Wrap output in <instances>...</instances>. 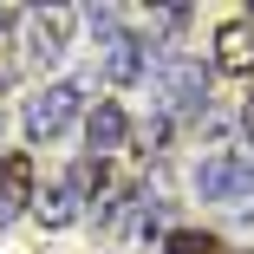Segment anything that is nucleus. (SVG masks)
Masks as SVG:
<instances>
[{
    "mask_svg": "<svg viewBox=\"0 0 254 254\" xmlns=\"http://www.w3.org/2000/svg\"><path fill=\"white\" fill-rule=\"evenodd\" d=\"M33 209V157L13 150V157H0V228L20 222Z\"/></svg>",
    "mask_w": 254,
    "mask_h": 254,
    "instance_id": "5",
    "label": "nucleus"
},
{
    "mask_svg": "<svg viewBox=\"0 0 254 254\" xmlns=\"http://www.w3.org/2000/svg\"><path fill=\"white\" fill-rule=\"evenodd\" d=\"M170 111H202L209 105V72L202 65H170Z\"/></svg>",
    "mask_w": 254,
    "mask_h": 254,
    "instance_id": "8",
    "label": "nucleus"
},
{
    "mask_svg": "<svg viewBox=\"0 0 254 254\" xmlns=\"http://www.w3.org/2000/svg\"><path fill=\"white\" fill-rule=\"evenodd\" d=\"M85 20L98 26V59H105V78H111V85L143 78V39H137V33H124L111 7H91Z\"/></svg>",
    "mask_w": 254,
    "mask_h": 254,
    "instance_id": "1",
    "label": "nucleus"
},
{
    "mask_svg": "<svg viewBox=\"0 0 254 254\" xmlns=\"http://www.w3.org/2000/svg\"><path fill=\"white\" fill-rule=\"evenodd\" d=\"M241 124H248V137H254V105H248V111H241Z\"/></svg>",
    "mask_w": 254,
    "mask_h": 254,
    "instance_id": "13",
    "label": "nucleus"
},
{
    "mask_svg": "<svg viewBox=\"0 0 254 254\" xmlns=\"http://www.w3.org/2000/svg\"><path fill=\"white\" fill-rule=\"evenodd\" d=\"M65 33H72V7H39V13H26V65H53V59H65Z\"/></svg>",
    "mask_w": 254,
    "mask_h": 254,
    "instance_id": "4",
    "label": "nucleus"
},
{
    "mask_svg": "<svg viewBox=\"0 0 254 254\" xmlns=\"http://www.w3.org/2000/svg\"><path fill=\"white\" fill-rule=\"evenodd\" d=\"M0 85H7V78H0Z\"/></svg>",
    "mask_w": 254,
    "mask_h": 254,
    "instance_id": "14",
    "label": "nucleus"
},
{
    "mask_svg": "<svg viewBox=\"0 0 254 254\" xmlns=\"http://www.w3.org/2000/svg\"><path fill=\"white\" fill-rule=\"evenodd\" d=\"M163 137H170V118H157V124H143V130H137V143H143V157H157V150H163Z\"/></svg>",
    "mask_w": 254,
    "mask_h": 254,
    "instance_id": "11",
    "label": "nucleus"
},
{
    "mask_svg": "<svg viewBox=\"0 0 254 254\" xmlns=\"http://www.w3.org/2000/svg\"><path fill=\"white\" fill-rule=\"evenodd\" d=\"M163 222H170V202L163 195H143L130 209V235H163Z\"/></svg>",
    "mask_w": 254,
    "mask_h": 254,
    "instance_id": "9",
    "label": "nucleus"
},
{
    "mask_svg": "<svg viewBox=\"0 0 254 254\" xmlns=\"http://www.w3.org/2000/svg\"><path fill=\"white\" fill-rule=\"evenodd\" d=\"M195 189L222 202V209H254V163L248 157H215V163H202Z\"/></svg>",
    "mask_w": 254,
    "mask_h": 254,
    "instance_id": "2",
    "label": "nucleus"
},
{
    "mask_svg": "<svg viewBox=\"0 0 254 254\" xmlns=\"http://www.w3.org/2000/svg\"><path fill=\"white\" fill-rule=\"evenodd\" d=\"M124 137H130V118H124V111L111 105V98H98V111L85 118V143L98 150V157H105V150H118Z\"/></svg>",
    "mask_w": 254,
    "mask_h": 254,
    "instance_id": "7",
    "label": "nucleus"
},
{
    "mask_svg": "<svg viewBox=\"0 0 254 254\" xmlns=\"http://www.w3.org/2000/svg\"><path fill=\"white\" fill-rule=\"evenodd\" d=\"M170 254H222V241L202 235V228H176L170 235Z\"/></svg>",
    "mask_w": 254,
    "mask_h": 254,
    "instance_id": "10",
    "label": "nucleus"
},
{
    "mask_svg": "<svg viewBox=\"0 0 254 254\" xmlns=\"http://www.w3.org/2000/svg\"><path fill=\"white\" fill-rule=\"evenodd\" d=\"M215 65H222L228 78H248V72H254V20H228V26L215 33Z\"/></svg>",
    "mask_w": 254,
    "mask_h": 254,
    "instance_id": "6",
    "label": "nucleus"
},
{
    "mask_svg": "<svg viewBox=\"0 0 254 254\" xmlns=\"http://www.w3.org/2000/svg\"><path fill=\"white\" fill-rule=\"evenodd\" d=\"M13 26H20V13H13V7H0V33H13Z\"/></svg>",
    "mask_w": 254,
    "mask_h": 254,
    "instance_id": "12",
    "label": "nucleus"
},
{
    "mask_svg": "<svg viewBox=\"0 0 254 254\" xmlns=\"http://www.w3.org/2000/svg\"><path fill=\"white\" fill-rule=\"evenodd\" d=\"M72 118H78V85H39L26 98V137L33 143H53Z\"/></svg>",
    "mask_w": 254,
    "mask_h": 254,
    "instance_id": "3",
    "label": "nucleus"
}]
</instances>
